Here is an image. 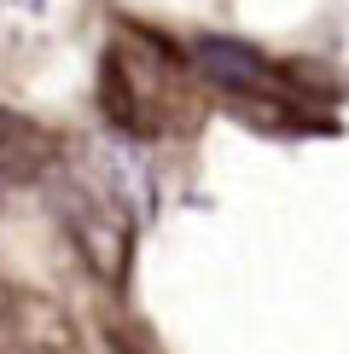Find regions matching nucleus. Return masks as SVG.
<instances>
[{"mask_svg": "<svg viewBox=\"0 0 349 354\" xmlns=\"http://www.w3.org/2000/svg\"><path fill=\"white\" fill-rule=\"evenodd\" d=\"M99 111L111 128L134 140H163L186 134L198 122V99L186 87L181 64L163 47H140V41H116L99 58Z\"/></svg>", "mask_w": 349, "mask_h": 354, "instance_id": "obj_1", "label": "nucleus"}, {"mask_svg": "<svg viewBox=\"0 0 349 354\" xmlns=\"http://www.w3.org/2000/svg\"><path fill=\"white\" fill-rule=\"evenodd\" d=\"M58 227L70 232L82 268L111 290H128V268H134V221L116 198L93 186H64L58 192Z\"/></svg>", "mask_w": 349, "mask_h": 354, "instance_id": "obj_2", "label": "nucleus"}, {"mask_svg": "<svg viewBox=\"0 0 349 354\" xmlns=\"http://www.w3.org/2000/svg\"><path fill=\"white\" fill-rule=\"evenodd\" d=\"M0 343L12 354H87L76 314L35 285H0Z\"/></svg>", "mask_w": 349, "mask_h": 354, "instance_id": "obj_3", "label": "nucleus"}, {"mask_svg": "<svg viewBox=\"0 0 349 354\" xmlns=\"http://www.w3.org/2000/svg\"><path fill=\"white\" fill-rule=\"evenodd\" d=\"M193 64H198L204 82H215L233 99H303L291 87V64H274L268 53L244 47L233 35H204L193 47Z\"/></svg>", "mask_w": 349, "mask_h": 354, "instance_id": "obj_4", "label": "nucleus"}, {"mask_svg": "<svg viewBox=\"0 0 349 354\" xmlns=\"http://www.w3.org/2000/svg\"><path fill=\"white\" fill-rule=\"evenodd\" d=\"M58 163H64V140H58L47 122L0 105V180L29 186V180H41V174H53Z\"/></svg>", "mask_w": 349, "mask_h": 354, "instance_id": "obj_5", "label": "nucleus"}, {"mask_svg": "<svg viewBox=\"0 0 349 354\" xmlns=\"http://www.w3.org/2000/svg\"><path fill=\"white\" fill-rule=\"evenodd\" d=\"M105 348H111V354H157V348H145V337H140V331L111 326V319H105Z\"/></svg>", "mask_w": 349, "mask_h": 354, "instance_id": "obj_6", "label": "nucleus"}, {"mask_svg": "<svg viewBox=\"0 0 349 354\" xmlns=\"http://www.w3.org/2000/svg\"><path fill=\"white\" fill-rule=\"evenodd\" d=\"M0 354H12V348H0Z\"/></svg>", "mask_w": 349, "mask_h": 354, "instance_id": "obj_7", "label": "nucleus"}]
</instances>
